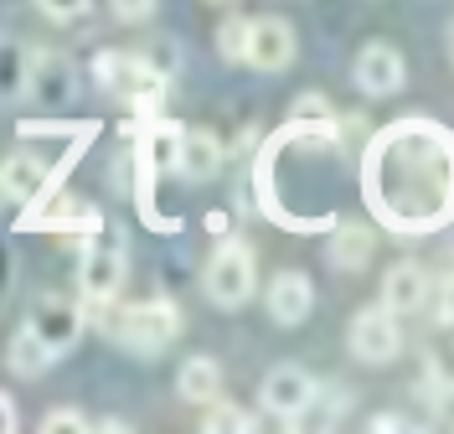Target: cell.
Returning <instances> with one entry per match:
<instances>
[{
    "label": "cell",
    "instance_id": "1",
    "mask_svg": "<svg viewBox=\"0 0 454 434\" xmlns=\"http://www.w3.org/2000/svg\"><path fill=\"white\" fill-rule=\"evenodd\" d=\"M104 331L124 351H140V357H160V351L181 336V311L170 300H145V305H119L104 311Z\"/></svg>",
    "mask_w": 454,
    "mask_h": 434
},
{
    "label": "cell",
    "instance_id": "2",
    "mask_svg": "<svg viewBox=\"0 0 454 434\" xmlns=\"http://www.w3.org/2000/svg\"><path fill=\"white\" fill-rule=\"evenodd\" d=\"M201 289H207V300L217 305V311H238V305H248L258 289V254L248 238H227L223 249L212 254L207 264V274H201Z\"/></svg>",
    "mask_w": 454,
    "mask_h": 434
},
{
    "label": "cell",
    "instance_id": "3",
    "mask_svg": "<svg viewBox=\"0 0 454 434\" xmlns=\"http://www.w3.org/2000/svg\"><path fill=\"white\" fill-rule=\"evenodd\" d=\"M346 347L356 362H367V367H382V362H393L397 351H403V326L387 305H367V311H356L351 326H346Z\"/></svg>",
    "mask_w": 454,
    "mask_h": 434
},
{
    "label": "cell",
    "instance_id": "4",
    "mask_svg": "<svg viewBox=\"0 0 454 434\" xmlns=\"http://www.w3.org/2000/svg\"><path fill=\"white\" fill-rule=\"evenodd\" d=\"M98 83L109 88L124 104H155V93L166 88V78L140 58V52H104L98 58Z\"/></svg>",
    "mask_w": 454,
    "mask_h": 434
},
{
    "label": "cell",
    "instance_id": "5",
    "mask_svg": "<svg viewBox=\"0 0 454 434\" xmlns=\"http://www.w3.org/2000/svg\"><path fill=\"white\" fill-rule=\"evenodd\" d=\"M294 52H300V36H294L289 21H279V16L248 21V42H243V62L248 67H258V73H284L294 62Z\"/></svg>",
    "mask_w": 454,
    "mask_h": 434
},
{
    "label": "cell",
    "instance_id": "6",
    "mask_svg": "<svg viewBox=\"0 0 454 434\" xmlns=\"http://www.w3.org/2000/svg\"><path fill=\"white\" fill-rule=\"evenodd\" d=\"M263 414H274V419H284V424H294L300 414H305V404L315 398V377L300 367V362H279V367H269V377H263Z\"/></svg>",
    "mask_w": 454,
    "mask_h": 434
},
{
    "label": "cell",
    "instance_id": "7",
    "mask_svg": "<svg viewBox=\"0 0 454 434\" xmlns=\"http://www.w3.org/2000/svg\"><path fill=\"white\" fill-rule=\"evenodd\" d=\"M351 78H356V88L367 99H387V93H397V88L408 83V62H403V52H397L393 42H367L356 52Z\"/></svg>",
    "mask_w": 454,
    "mask_h": 434
},
{
    "label": "cell",
    "instance_id": "8",
    "mask_svg": "<svg viewBox=\"0 0 454 434\" xmlns=\"http://www.w3.org/2000/svg\"><path fill=\"white\" fill-rule=\"evenodd\" d=\"M119 285H124V243L88 249L83 264H78V289H83L88 305H114Z\"/></svg>",
    "mask_w": 454,
    "mask_h": 434
},
{
    "label": "cell",
    "instance_id": "9",
    "mask_svg": "<svg viewBox=\"0 0 454 434\" xmlns=\"http://www.w3.org/2000/svg\"><path fill=\"white\" fill-rule=\"evenodd\" d=\"M27 326L57 351V357H62V351L83 336V305H73V300H62V295H42V300L31 305Z\"/></svg>",
    "mask_w": 454,
    "mask_h": 434
},
{
    "label": "cell",
    "instance_id": "10",
    "mask_svg": "<svg viewBox=\"0 0 454 434\" xmlns=\"http://www.w3.org/2000/svg\"><path fill=\"white\" fill-rule=\"evenodd\" d=\"M263 305H269V316L279 320V326H300V320H310L315 311V285L310 274H300V269H279L269 289H263Z\"/></svg>",
    "mask_w": 454,
    "mask_h": 434
},
{
    "label": "cell",
    "instance_id": "11",
    "mask_svg": "<svg viewBox=\"0 0 454 434\" xmlns=\"http://www.w3.org/2000/svg\"><path fill=\"white\" fill-rule=\"evenodd\" d=\"M428 295H434V280H428L424 264L403 259V264H393V269L382 274V305H387L393 316H413V311H424Z\"/></svg>",
    "mask_w": 454,
    "mask_h": 434
},
{
    "label": "cell",
    "instance_id": "12",
    "mask_svg": "<svg viewBox=\"0 0 454 434\" xmlns=\"http://www.w3.org/2000/svg\"><path fill=\"white\" fill-rule=\"evenodd\" d=\"M223 140L212 130H181V145H176V171L186 181H212L223 171Z\"/></svg>",
    "mask_w": 454,
    "mask_h": 434
},
{
    "label": "cell",
    "instance_id": "13",
    "mask_svg": "<svg viewBox=\"0 0 454 434\" xmlns=\"http://www.w3.org/2000/svg\"><path fill=\"white\" fill-rule=\"evenodd\" d=\"M47 181H52V171L36 161V155H11V161H0V197L16 207L36 202L42 192H47Z\"/></svg>",
    "mask_w": 454,
    "mask_h": 434
},
{
    "label": "cell",
    "instance_id": "14",
    "mask_svg": "<svg viewBox=\"0 0 454 434\" xmlns=\"http://www.w3.org/2000/svg\"><path fill=\"white\" fill-rule=\"evenodd\" d=\"M372 249H377V238H372L367 223H340L331 238H325V259L346 269V274H356V269H367L372 264Z\"/></svg>",
    "mask_w": 454,
    "mask_h": 434
},
{
    "label": "cell",
    "instance_id": "15",
    "mask_svg": "<svg viewBox=\"0 0 454 434\" xmlns=\"http://www.w3.org/2000/svg\"><path fill=\"white\" fill-rule=\"evenodd\" d=\"M27 88L47 104H62L73 93V67L57 58V52H31V67H27Z\"/></svg>",
    "mask_w": 454,
    "mask_h": 434
},
{
    "label": "cell",
    "instance_id": "16",
    "mask_svg": "<svg viewBox=\"0 0 454 434\" xmlns=\"http://www.w3.org/2000/svg\"><path fill=\"white\" fill-rule=\"evenodd\" d=\"M217 388H223V367H217V357H186L181 362V373H176V393L186 398V404H212L217 398Z\"/></svg>",
    "mask_w": 454,
    "mask_h": 434
},
{
    "label": "cell",
    "instance_id": "17",
    "mask_svg": "<svg viewBox=\"0 0 454 434\" xmlns=\"http://www.w3.org/2000/svg\"><path fill=\"white\" fill-rule=\"evenodd\" d=\"M52 362H57V351L47 347L31 326H21V331L11 336V347H5V367H11L16 377H42Z\"/></svg>",
    "mask_w": 454,
    "mask_h": 434
},
{
    "label": "cell",
    "instance_id": "18",
    "mask_svg": "<svg viewBox=\"0 0 454 434\" xmlns=\"http://www.w3.org/2000/svg\"><path fill=\"white\" fill-rule=\"evenodd\" d=\"M346 408H351V393H346V388H336V383H331V388H320V383H315V398L305 404V414H300L294 424H315V430H331V424H336Z\"/></svg>",
    "mask_w": 454,
    "mask_h": 434
},
{
    "label": "cell",
    "instance_id": "19",
    "mask_svg": "<svg viewBox=\"0 0 454 434\" xmlns=\"http://www.w3.org/2000/svg\"><path fill=\"white\" fill-rule=\"evenodd\" d=\"M207 408V419H201V430H227V434H248L258 430V419L248 414V408H238V404H223V398H212V404H201Z\"/></svg>",
    "mask_w": 454,
    "mask_h": 434
},
{
    "label": "cell",
    "instance_id": "20",
    "mask_svg": "<svg viewBox=\"0 0 454 434\" xmlns=\"http://www.w3.org/2000/svg\"><path fill=\"white\" fill-rule=\"evenodd\" d=\"M27 67H31V52H21L16 42H0V93H21Z\"/></svg>",
    "mask_w": 454,
    "mask_h": 434
},
{
    "label": "cell",
    "instance_id": "21",
    "mask_svg": "<svg viewBox=\"0 0 454 434\" xmlns=\"http://www.w3.org/2000/svg\"><path fill=\"white\" fill-rule=\"evenodd\" d=\"M176 145H181V130H176V124H155L150 140H145L150 166H176Z\"/></svg>",
    "mask_w": 454,
    "mask_h": 434
},
{
    "label": "cell",
    "instance_id": "22",
    "mask_svg": "<svg viewBox=\"0 0 454 434\" xmlns=\"http://www.w3.org/2000/svg\"><path fill=\"white\" fill-rule=\"evenodd\" d=\"M243 42H248V16H227L217 27V52L227 62H243Z\"/></svg>",
    "mask_w": 454,
    "mask_h": 434
},
{
    "label": "cell",
    "instance_id": "23",
    "mask_svg": "<svg viewBox=\"0 0 454 434\" xmlns=\"http://www.w3.org/2000/svg\"><path fill=\"white\" fill-rule=\"evenodd\" d=\"M42 430L47 434H78V430H93L83 408H47L42 414Z\"/></svg>",
    "mask_w": 454,
    "mask_h": 434
},
{
    "label": "cell",
    "instance_id": "24",
    "mask_svg": "<svg viewBox=\"0 0 454 434\" xmlns=\"http://www.w3.org/2000/svg\"><path fill=\"white\" fill-rule=\"evenodd\" d=\"M155 5H160V0H109L114 21H124V27H140V21H150V16H155Z\"/></svg>",
    "mask_w": 454,
    "mask_h": 434
},
{
    "label": "cell",
    "instance_id": "25",
    "mask_svg": "<svg viewBox=\"0 0 454 434\" xmlns=\"http://www.w3.org/2000/svg\"><path fill=\"white\" fill-rule=\"evenodd\" d=\"M289 119L300 124V119H315V124H331V104H325V93H305V99H294V109Z\"/></svg>",
    "mask_w": 454,
    "mask_h": 434
},
{
    "label": "cell",
    "instance_id": "26",
    "mask_svg": "<svg viewBox=\"0 0 454 434\" xmlns=\"http://www.w3.org/2000/svg\"><path fill=\"white\" fill-rule=\"evenodd\" d=\"M88 5L93 0H36V11L47 21H78V16H88Z\"/></svg>",
    "mask_w": 454,
    "mask_h": 434
},
{
    "label": "cell",
    "instance_id": "27",
    "mask_svg": "<svg viewBox=\"0 0 454 434\" xmlns=\"http://www.w3.org/2000/svg\"><path fill=\"white\" fill-rule=\"evenodd\" d=\"M439 320L454 331V269L444 274V285H439Z\"/></svg>",
    "mask_w": 454,
    "mask_h": 434
},
{
    "label": "cell",
    "instance_id": "28",
    "mask_svg": "<svg viewBox=\"0 0 454 434\" xmlns=\"http://www.w3.org/2000/svg\"><path fill=\"white\" fill-rule=\"evenodd\" d=\"M21 424V414H16V404H11V393H0V434H11Z\"/></svg>",
    "mask_w": 454,
    "mask_h": 434
},
{
    "label": "cell",
    "instance_id": "29",
    "mask_svg": "<svg viewBox=\"0 0 454 434\" xmlns=\"http://www.w3.org/2000/svg\"><path fill=\"white\" fill-rule=\"evenodd\" d=\"M372 430H377V434H397V430H408V419H403V414H377V419H372Z\"/></svg>",
    "mask_w": 454,
    "mask_h": 434
},
{
    "label": "cell",
    "instance_id": "30",
    "mask_svg": "<svg viewBox=\"0 0 454 434\" xmlns=\"http://www.w3.org/2000/svg\"><path fill=\"white\" fill-rule=\"evenodd\" d=\"M207 228H212V238H217V233H227V212H212V217H207Z\"/></svg>",
    "mask_w": 454,
    "mask_h": 434
},
{
    "label": "cell",
    "instance_id": "31",
    "mask_svg": "<svg viewBox=\"0 0 454 434\" xmlns=\"http://www.w3.org/2000/svg\"><path fill=\"white\" fill-rule=\"evenodd\" d=\"M444 47H450V62H454V21H450V31H444Z\"/></svg>",
    "mask_w": 454,
    "mask_h": 434
},
{
    "label": "cell",
    "instance_id": "32",
    "mask_svg": "<svg viewBox=\"0 0 454 434\" xmlns=\"http://www.w3.org/2000/svg\"><path fill=\"white\" fill-rule=\"evenodd\" d=\"M212 5H232V0H212Z\"/></svg>",
    "mask_w": 454,
    "mask_h": 434
}]
</instances>
